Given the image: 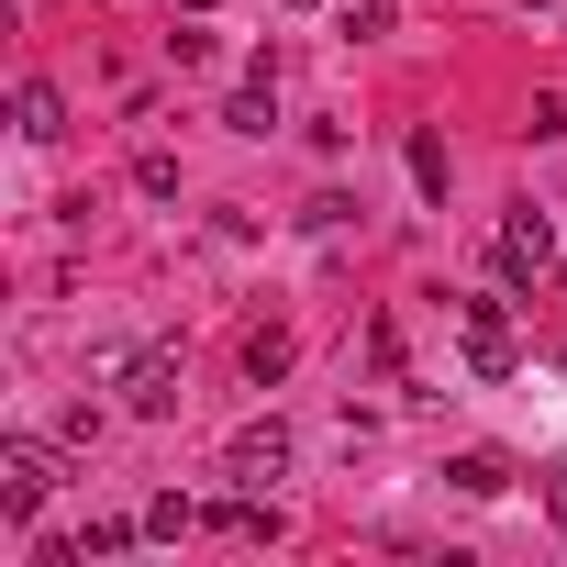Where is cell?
<instances>
[{"label": "cell", "instance_id": "12", "mask_svg": "<svg viewBox=\"0 0 567 567\" xmlns=\"http://www.w3.org/2000/svg\"><path fill=\"white\" fill-rule=\"evenodd\" d=\"M523 134H534V145H556V134H567V101H556V90H534V112H523Z\"/></svg>", "mask_w": 567, "mask_h": 567}, {"label": "cell", "instance_id": "1", "mask_svg": "<svg viewBox=\"0 0 567 567\" xmlns=\"http://www.w3.org/2000/svg\"><path fill=\"white\" fill-rule=\"evenodd\" d=\"M123 401H134L145 423H156V412H178V401H189V357H178V346H145V357H123Z\"/></svg>", "mask_w": 567, "mask_h": 567}, {"label": "cell", "instance_id": "13", "mask_svg": "<svg viewBox=\"0 0 567 567\" xmlns=\"http://www.w3.org/2000/svg\"><path fill=\"white\" fill-rule=\"evenodd\" d=\"M545 512H556V523H567V467H545Z\"/></svg>", "mask_w": 567, "mask_h": 567}, {"label": "cell", "instance_id": "10", "mask_svg": "<svg viewBox=\"0 0 567 567\" xmlns=\"http://www.w3.org/2000/svg\"><path fill=\"white\" fill-rule=\"evenodd\" d=\"M412 178H423V200H445V178H456L445 167V134H412Z\"/></svg>", "mask_w": 567, "mask_h": 567}, {"label": "cell", "instance_id": "15", "mask_svg": "<svg viewBox=\"0 0 567 567\" xmlns=\"http://www.w3.org/2000/svg\"><path fill=\"white\" fill-rule=\"evenodd\" d=\"M178 12H212V0H178Z\"/></svg>", "mask_w": 567, "mask_h": 567}, {"label": "cell", "instance_id": "7", "mask_svg": "<svg viewBox=\"0 0 567 567\" xmlns=\"http://www.w3.org/2000/svg\"><path fill=\"white\" fill-rule=\"evenodd\" d=\"M290 357H301V346L278 334V323H256V334H245V379H256V390H278V379H290Z\"/></svg>", "mask_w": 567, "mask_h": 567}, {"label": "cell", "instance_id": "6", "mask_svg": "<svg viewBox=\"0 0 567 567\" xmlns=\"http://www.w3.org/2000/svg\"><path fill=\"white\" fill-rule=\"evenodd\" d=\"M12 123H23L34 145H56V134H68V101H56L45 79H23V90H12Z\"/></svg>", "mask_w": 567, "mask_h": 567}, {"label": "cell", "instance_id": "4", "mask_svg": "<svg viewBox=\"0 0 567 567\" xmlns=\"http://www.w3.org/2000/svg\"><path fill=\"white\" fill-rule=\"evenodd\" d=\"M223 467H234V478H245V489H267V478H278V467H290V423H245V434H234V445H223Z\"/></svg>", "mask_w": 567, "mask_h": 567}, {"label": "cell", "instance_id": "9", "mask_svg": "<svg viewBox=\"0 0 567 567\" xmlns=\"http://www.w3.org/2000/svg\"><path fill=\"white\" fill-rule=\"evenodd\" d=\"M445 489H456V501H501V489H512V467H501V456H456V467H445Z\"/></svg>", "mask_w": 567, "mask_h": 567}, {"label": "cell", "instance_id": "8", "mask_svg": "<svg viewBox=\"0 0 567 567\" xmlns=\"http://www.w3.org/2000/svg\"><path fill=\"white\" fill-rule=\"evenodd\" d=\"M212 534H234V545H278V512L245 489V501H223V512H212Z\"/></svg>", "mask_w": 567, "mask_h": 567}, {"label": "cell", "instance_id": "16", "mask_svg": "<svg viewBox=\"0 0 567 567\" xmlns=\"http://www.w3.org/2000/svg\"><path fill=\"white\" fill-rule=\"evenodd\" d=\"M290 12H312V0H290Z\"/></svg>", "mask_w": 567, "mask_h": 567}, {"label": "cell", "instance_id": "5", "mask_svg": "<svg viewBox=\"0 0 567 567\" xmlns=\"http://www.w3.org/2000/svg\"><path fill=\"white\" fill-rule=\"evenodd\" d=\"M467 368L478 379H512V323H501V290L467 301Z\"/></svg>", "mask_w": 567, "mask_h": 567}, {"label": "cell", "instance_id": "17", "mask_svg": "<svg viewBox=\"0 0 567 567\" xmlns=\"http://www.w3.org/2000/svg\"><path fill=\"white\" fill-rule=\"evenodd\" d=\"M556 368H567V357H556Z\"/></svg>", "mask_w": 567, "mask_h": 567}, {"label": "cell", "instance_id": "3", "mask_svg": "<svg viewBox=\"0 0 567 567\" xmlns=\"http://www.w3.org/2000/svg\"><path fill=\"white\" fill-rule=\"evenodd\" d=\"M545 267H556V223H545V212H512V223H501V278L534 290Z\"/></svg>", "mask_w": 567, "mask_h": 567}, {"label": "cell", "instance_id": "2", "mask_svg": "<svg viewBox=\"0 0 567 567\" xmlns=\"http://www.w3.org/2000/svg\"><path fill=\"white\" fill-rule=\"evenodd\" d=\"M56 489V456L45 445H0V523H34Z\"/></svg>", "mask_w": 567, "mask_h": 567}, {"label": "cell", "instance_id": "11", "mask_svg": "<svg viewBox=\"0 0 567 567\" xmlns=\"http://www.w3.org/2000/svg\"><path fill=\"white\" fill-rule=\"evenodd\" d=\"M223 123H234V134H267V123H278V101H267V79H256V90H245V101H234Z\"/></svg>", "mask_w": 567, "mask_h": 567}, {"label": "cell", "instance_id": "14", "mask_svg": "<svg viewBox=\"0 0 567 567\" xmlns=\"http://www.w3.org/2000/svg\"><path fill=\"white\" fill-rule=\"evenodd\" d=\"M512 12H556V0H512Z\"/></svg>", "mask_w": 567, "mask_h": 567}]
</instances>
